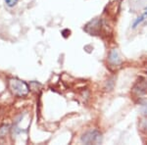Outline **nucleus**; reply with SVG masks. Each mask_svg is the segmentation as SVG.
Returning a JSON list of instances; mask_svg holds the SVG:
<instances>
[{
  "mask_svg": "<svg viewBox=\"0 0 147 145\" xmlns=\"http://www.w3.org/2000/svg\"><path fill=\"white\" fill-rule=\"evenodd\" d=\"M9 88H10L12 93L18 97L26 96L30 90L28 84L19 78H11L9 80Z\"/></svg>",
  "mask_w": 147,
  "mask_h": 145,
  "instance_id": "f257e3e1",
  "label": "nucleus"
},
{
  "mask_svg": "<svg viewBox=\"0 0 147 145\" xmlns=\"http://www.w3.org/2000/svg\"><path fill=\"white\" fill-rule=\"evenodd\" d=\"M82 142L84 144H99L102 142V135L97 130H90L82 135Z\"/></svg>",
  "mask_w": 147,
  "mask_h": 145,
  "instance_id": "f03ea898",
  "label": "nucleus"
},
{
  "mask_svg": "<svg viewBox=\"0 0 147 145\" xmlns=\"http://www.w3.org/2000/svg\"><path fill=\"white\" fill-rule=\"evenodd\" d=\"M9 130H10V128H9V125H2L1 127H0V142L3 140L4 137L6 136V134L9 132Z\"/></svg>",
  "mask_w": 147,
  "mask_h": 145,
  "instance_id": "7ed1b4c3",
  "label": "nucleus"
},
{
  "mask_svg": "<svg viewBox=\"0 0 147 145\" xmlns=\"http://www.w3.org/2000/svg\"><path fill=\"white\" fill-rule=\"evenodd\" d=\"M5 3L8 7H14L18 3V0H5Z\"/></svg>",
  "mask_w": 147,
  "mask_h": 145,
  "instance_id": "20e7f679",
  "label": "nucleus"
},
{
  "mask_svg": "<svg viewBox=\"0 0 147 145\" xmlns=\"http://www.w3.org/2000/svg\"><path fill=\"white\" fill-rule=\"evenodd\" d=\"M141 111H142V113H143L144 115L147 116V102H146V103H144L143 105H142Z\"/></svg>",
  "mask_w": 147,
  "mask_h": 145,
  "instance_id": "39448f33",
  "label": "nucleus"
}]
</instances>
